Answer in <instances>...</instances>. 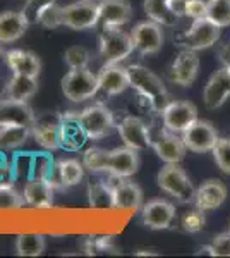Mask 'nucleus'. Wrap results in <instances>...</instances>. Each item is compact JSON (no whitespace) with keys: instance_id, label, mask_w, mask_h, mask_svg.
Segmentation results:
<instances>
[{"instance_id":"15","label":"nucleus","mask_w":230,"mask_h":258,"mask_svg":"<svg viewBox=\"0 0 230 258\" xmlns=\"http://www.w3.org/2000/svg\"><path fill=\"white\" fill-rule=\"evenodd\" d=\"M198 73H199V57L196 53V50L184 48L174 59L172 66H170L169 78L175 85L187 88V86H191L196 81Z\"/></svg>"},{"instance_id":"27","label":"nucleus","mask_w":230,"mask_h":258,"mask_svg":"<svg viewBox=\"0 0 230 258\" xmlns=\"http://www.w3.org/2000/svg\"><path fill=\"white\" fill-rule=\"evenodd\" d=\"M58 117H36L31 126V136L45 150H57L58 145Z\"/></svg>"},{"instance_id":"35","label":"nucleus","mask_w":230,"mask_h":258,"mask_svg":"<svg viewBox=\"0 0 230 258\" xmlns=\"http://www.w3.org/2000/svg\"><path fill=\"white\" fill-rule=\"evenodd\" d=\"M23 193H19L14 184H11L9 181H0V210L19 209L23 207Z\"/></svg>"},{"instance_id":"29","label":"nucleus","mask_w":230,"mask_h":258,"mask_svg":"<svg viewBox=\"0 0 230 258\" xmlns=\"http://www.w3.org/2000/svg\"><path fill=\"white\" fill-rule=\"evenodd\" d=\"M88 200H90L91 209H96V210L115 209L112 188L107 181H98V182L90 184V188H88Z\"/></svg>"},{"instance_id":"32","label":"nucleus","mask_w":230,"mask_h":258,"mask_svg":"<svg viewBox=\"0 0 230 258\" xmlns=\"http://www.w3.org/2000/svg\"><path fill=\"white\" fill-rule=\"evenodd\" d=\"M47 241L41 234H21L16 239V253L19 256H40L43 255Z\"/></svg>"},{"instance_id":"17","label":"nucleus","mask_w":230,"mask_h":258,"mask_svg":"<svg viewBox=\"0 0 230 258\" xmlns=\"http://www.w3.org/2000/svg\"><path fill=\"white\" fill-rule=\"evenodd\" d=\"M230 98V73L225 68L211 74V78L204 85L203 90V102L206 109L215 110L220 109Z\"/></svg>"},{"instance_id":"45","label":"nucleus","mask_w":230,"mask_h":258,"mask_svg":"<svg viewBox=\"0 0 230 258\" xmlns=\"http://www.w3.org/2000/svg\"><path fill=\"white\" fill-rule=\"evenodd\" d=\"M136 255H137V256H146V255H148V256H157L158 253H157V251H153V249H137Z\"/></svg>"},{"instance_id":"28","label":"nucleus","mask_w":230,"mask_h":258,"mask_svg":"<svg viewBox=\"0 0 230 258\" xmlns=\"http://www.w3.org/2000/svg\"><path fill=\"white\" fill-rule=\"evenodd\" d=\"M38 91V78L24 76V74H14L12 80L4 88L6 98L16 100V102H28Z\"/></svg>"},{"instance_id":"26","label":"nucleus","mask_w":230,"mask_h":258,"mask_svg":"<svg viewBox=\"0 0 230 258\" xmlns=\"http://www.w3.org/2000/svg\"><path fill=\"white\" fill-rule=\"evenodd\" d=\"M29 21L23 11H4L0 12V43H12L24 36L28 31Z\"/></svg>"},{"instance_id":"9","label":"nucleus","mask_w":230,"mask_h":258,"mask_svg":"<svg viewBox=\"0 0 230 258\" xmlns=\"http://www.w3.org/2000/svg\"><path fill=\"white\" fill-rule=\"evenodd\" d=\"M131 38L134 43V50L139 52L141 55H155L163 47V36L162 24L155 23V21L148 19L143 23H137L131 31Z\"/></svg>"},{"instance_id":"14","label":"nucleus","mask_w":230,"mask_h":258,"mask_svg":"<svg viewBox=\"0 0 230 258\" xmlns=\"http://www.w3.org/2000/svg\"><path fill=\"white\" fill-rule=\"evenodd\" d=\"M139 169V155L137 150L129 147H119L114 150H107V167L105 174L119 177H131Z\"/></svg>"},{"instance_id":"22","label":"nucleus","mask_w":230,"mask_h":258,"mask_svg":"<svg viewBox=\"0 0 230 258\" xmlns=\"http://www.w3.org/2000/svg\"><path fill=\"white\" fill-rule=\"evenodd\" d=\"M53 191L55 188L48 179L29 177L23 191L24 203L33 209H50L53 205Z\"/></svg>"},{"instance_id":"7","label":"nucleus","mask_w":230,"mask_h":258,"mask_svg":"<svg viewBox=\"0 0 230 258\" xmlns=\"http://www.w3.org/2000/svg\"><path fill=\"white\" fill-rule=\"evenodd\" d=\"M220 31H221V28L213 24L210 19H206V18L196 19V21H192V26L189 30L181 33V35L175 38V43L182 48L196 50V52H198V50L213 47V45L220 40Z\"/></svg>"},{"instance_id":"36","label":"nucleus","mask_w":230,"mask_h":258,"mask_svg":"<svg viewBox=\"0 0 230 258\" xmlns=\"http://www.w3.org/2000/svg\"><path fill=\"white\" fill-rule=\"evenodd\" d=\"M53 6H57V0H26L23 14L26 16L29 24H40L41 16Z\"/></svg>"},{"instance_id":"41","label":"nucleus","mask_w":230,"mask_h":258,"mask_svg":"<svg viewBox=\"0 0 230 258\" xmlns=\"http://www.w3.org/2000/svg\"><path fill=\"white\" fill-rule=\"evenodd\" d=\"M182 229L186 232H199L203 231L204 224H206V219H204V210L201 209H192L189 212L182 215Z\"/></svg>"},{"instance_id":"43","label":"nucleus","mask_w":230,"mask_h":258,"mask_svg":"<svg viewBox=\"0 0 230 258\" xmlns=\"http://www.w3.org/2000/svg\"><path fill=\"white\" fill-rule=\"evenodd\" d=\"M167 4H169V9L177 18H182L184 12H186V0H167Z\"/></svg>"},{"instance_id":"1","label":"nucleus","mask_w":230,"mask_h":258,"mask_svg":"<svg viewBox=\"0 0 230 258\" xmlns=\"http://www.w3.org/2000/svg\"><path fill=\"white\" fill-rule=\"evenodd\" d=\"M127 73L129 81H131V88H134L149 103V107L155 112H160L162 114V110L167 107V103L172 100L165 85H163V81L148 68L139 64L129 66Z\"/></svg>"},{"instance_id":"16","label":"nucleus","mask_w":230,"mask_h":258,"mask_svg":"<svg viewBox=\"0 0 230 258\" xmlns=\"http://www.w3.org/2000/svg\"><path fill=\"white\" fill-rule=\"evenodd\" d=\"M88 136L79 120V112H67L62 114L58 120V145L60 148L76 152L86 143Z\"/></svg>"},{"instance_id":"40","label":"nucleus","mask_w":230,"mask_h":258,"mask_svg":"<svg viewBox=\"0 0 230 258\" xmlns=\"http://www.w3.org/2000/svg\"><path fill=\"white\" fill-rule=\"evenodd\" d=\"M64 60L69 66V69H83L90 64L91 53L85 47H69L64 53Z\"/></svg>"},{"instance_id":"18","label":"nucleus","mask_w":230,"mask_h":258,"mask_svg":"<svg viewBox=\"0 0 230 258\" xmlns=\"http://www.w3.org/2000/svg\"><path fill=\"white\" fill-rule=\"evenodd\" d=\"M151 147L158 155V159L163 160L165 164H181L187 152L182 136H179L177 133L167 131V129H163L160 136L151 143Z\"/></svg>"},{"instance_id":"39","label":"nucleus","mask_w":230,"mask_h":258,"mask_svg":"<svg viewBox=\"0 0 230 258\" xmlns=\"http://www.w3.org/2000/svg\"><path fill=\"white\" fill-rule=\"evenodd\" d=\"M199 253H206L211 256H230V231L216 234L208 246L199 249Z\"/></svg>"},{"instance_id":"6","label":"nucleus","mask_w":230,"mask_h":258,"mask_svg":"<svg viewBox=\"0 0 230 258\" xmlns=\"http://www.w3.org/2000/svg\"><path fill=\"white\" fill-rule=\"evenodd\" d=\"M62 93L70 102H85L93 98L98 93V78L88 68L69 69V73L62 78Z\"/></svg>"},{"instance_id":"20","label":"nucleus","mask_w":230,"mask_h":258,"mask_svg":"<svg viewBox=\"0 0 230 258\" xmlns=\"http://www.w3.org/2000/svg\"><path fill=\"white\" fill-rule=\"evenodd\" d=\"M85 177V165L78 159H62L52 169L48 181L53 188H72Z\"/></svg>"},{"instance_id":"13","label":"nucleus","mask_w":230,"mask_h":258,"mask_svg":"<svg viewBox=\"0 0 230 258\" xmlns=\"http://www.w3.org/2000/svg\"><path fill=\"white\" fill-rule=\"evenodd\" d=\"M110 176L112 195H114V207L115 209H131V210H141L143 207V189L132 181H127V177Z\"/></svg>"},{"instance_id":"47","label":"nucleus","mask_w":230,"mask_h":258,"mask_svg":"<svg viewBox=\"0 0 230 258\" xmlns=\"http://www.w3.org/2000/svg\"><path fill=\"white\" fill-rule=\"evenodd\" d=\"M0 93H2V90H0Z\"/></svg>"},{"instance_id":"37","label":"nucleus","mask_w":230,"mask_h":258,"mask_svg":"<svg viewBox=\"0 0 230 258\" xmlns=\"http://www.w3.org/2000/svg\"><path fill=\"white\" fill-rule=\"evenodd\" d=\"M86 255H96V253H119L115 241L112 236H98V238H88L83 244Z\"/></svg>"},{"instance_id":"42","label":"nucleus","mask_w":230,"mask_h":258,"mask_svg":"<svg viewBox=\"0 0 230 258\" xmlns=\"http://www.w3.org/2000/svg\"><path fill=\"white\" fill-rule=\"evenodd\" d=\"M184 16L192 21L206 18V0H186V12Z\"/></svg>"},{"instance_id":"3","label":"nucleus","mask_w":230,"mask_h":258,"mask_svg":"<svg viewBox=\"0 0 230 258\" xmlns=\"http://www.w3.org/2000/svg\"><path fill=\"white\" fill-rule=\"evenodd\" d=\"M158 186L169 197L177 200L179 203H192L196 197V189L192 186L189 176L179 164H165L158 172Z\"/></svg>"},{"instance_id":"34","label":"nucleus","mask_w":230,"mask_h":258,"mask_svg":"<svg viewBox=\"0 0 230 258\" xmlns=\"http://www.w3.org/2000/svg\"><path fill=\"white\" fill-rule=\"evenodd\" d=\"M83 165L93 174H105L107 167V150L93 147L83 153Z\"/></svg>"},{"instance_id":"11","label":"nucleus","mask_w":230,"mask_h":258,"mask_svg":"<svg viewBox=\"0 0 230 258\" xmlns=\"http://www.w3.org/2000/svg\"><path fill=\"white\" fill-rule=\"evenodd\" d=\"M175 220V207L169 200L155 198L141 207V222L153 231L169 229Z\"/></svg>"},{"instance_id":"30","label":"nucleus","mask_w":230,"mask_h":258,"mask_svg":"<svg viewBox=\"0 0 230 258\" xmlns=\"http://www.w3.org/2000/svg\"><path fill=\"white\" fill-rule=\"evenodd\" d=\"M144 12L149 19L162 24V26H174L179 19L169 9L167 0H144Z\"/></svg>"},{"instance_id":"10","label":"nucleus","mask_w":230,"mask_h":258,"mask_svg":"<svg viewBox=\"0 0 230 258\" xmlns=\"http://www.w3.org/2000/svg\"><path fill=\"white\" fill-rule=\"evenodd\" d=\"M216 127L208 120H194L186 131L182 133V141L189 152L194 153H208L211 152L215 143L218 141Z\"/></svg>"},{"instance_id":"46","label":"nucleus","mask_w":230,"mask_h":258,"mask_svg":"<svg viewBox=\"0 0 230 258\" xmlns=\"http://www.w3.org/2000/svg\"><path fill=\"white\" fill-rule=\"evenodd\" d=\"M2 59H6V50H4L2 43H0V60H2Z\"/></svg>"},{"instance_id":"23","label":"nucleus","mask_w":230,"mask_h":258,"mask_svg":"<svg viewBox=\"0 0 230 258\" xmlns=\"http://www.w3.org/2000/svg\"><path fill=\"white\" fill-rule=\"evenodd\" d=\"M98 4L103 28H120L132 18V6L129 0H98Z\"/></svg>"},{"instance_id":"5","label":"nucleus","mask_w":230,"mask_h":258,"mask_svg":"<svg viewBox=\"0 0 230 258\" xmlns=\"http://www.w3.org/2000/svg\"><path fill=\"white\" fill-rule=\"evenodd\" d=\"M132 52H134V43L131 35H127L120 28H103V31L100 33V55L103 57L105 64H120Z\"/></svg>"},{"instance_id":"33","label":"nucleus","mask_w":230,"mask_h":258,"mask_svg":"<svg viewBox=\"0 0 230 258\" xmlns=\"http://www.w3.org/2000/svg\"><path fill=\"white\" fill-rule=\"evenodd\" d=\"M206 19L218 28L230 26V0H206Z\"/></svg>"},{"instance_id":"44","label":"nucleus","mask_w":230,"mask_h":258,"mask_svg":"<svg viewBox=\"0 0 230 258\" xmlns=\"http://www.w3.org/2000/svg\"><path fill=\"white\" fill-rule=\"evenodd\" d=\"M218 55H220V60H221V64H223V68L230 73V43L221 45L218 48Z\"/></svg>"},{"instance_id":"24","label":"nucleus","mask_w":230,"mask_h":258,"mask_svg":"<svg viewBox=\"0 0 230 258\" xmlns=\"http://www.w3.org/2000/svg\"><path fill=\"white\" fill-rule=\"evenodd\" d=\"M227 186L218 179H208L204 181L198 189H196L194 203L198 209L201 210H216L218 207L223 205V202L227 200Z\"/></svg>"},{"instance_id":"12","label":"nucleus","mask_w":230,"mask_h":258,"mask_svg":"<svg viewBox=\"0 0 230 258\" xmlns=\"http://www.w3.org/2000/svg\"><path fill=\"white\" fill-rule=\"evenodd\" d=\"M117 133H119L120 140L124 141L125 147L132 150H146L151 147V135H149V127L144 120L139 117H124L117 124Z\"/></svg>"},{"instance_id":"38","label":"nucleus","mask_w":230,"mask_h":258,"mask_svg":"<svg viewBox=\"0 0 230 258\" xmlns=\"http://www.w3.org/2000/svg\"><path fill=\"white\" fill-rule=\"evenodd\" d=\"M213 159L223 174L230 176V138H218L211 150Z\"/></svg>"},{"instance_id":"4","label":"nucleus","mask_w":230,"mask_h":258,"mask_svg":"<svg viewBox=\"0 0 230 258\" xmlns=\"http://www.w3.org/2000/svg\"><path fill=\"white\" fill-rule=\"evenodd\" d=\"M79 120L85 129L88 140H103L112 135V131L117 129L115 119L112 110L105 103L96 102L93 105L86 107L83 112H79Z\"/></svg>"},{"instance_id":"19","label":"nucleus","mask_w":230,"mask_h":258,"mask_svg":"<svg viewBox=\"0 0 230 258\" xmlns=\"http://www.w3.org/2000/svg\"><path fill=\"white\" fill-rule=\"evenodd\" d=\"M96 78L100 90L108 97H117L131 86L127 68H122L120 64H105L96 74Z\"/></svg>"},{"instance_id":"21","label":"nucleus","mask_w":230,"mask_h":258,"mask_svg":"<svg viewBox=\"0 0 230 258\" xmlns=\"http://www.w3.org/2000/svg\"><path fill=\"white\" fill-rule=\"evenodd\" d=\"M36 119L28 102H16L11 98L0 100V126H26L31 127Z\"/></svg>"},{"instance_id":"25","label":"nucleus","mask_w":230,"mask_h":258,"mask_svg":"<svg viewBox=\"0 0 230 258\" xmlns=\"http://www.w3.org/2000/svg\"><path fill=\"white\" fill-rule=\"evenodd\" d=\"M6 64L14 74L38 78L41 73V60L36 53L23 48H12L6 52Z\"/></svg>"},{"instance_id":"8","label":"nucleus","mask_w":230,"mask_h":258,"mask_svg":"<svg viewBox=\"0 0 230 258\" xmlns=\"http://www.w3.org/2000/svg\"><path fill=\"white\" fill-rule=\"evenodd\" d=\"M162 120L167 131L182 135L194 120H198V109L192 102L170 100L165 109L162 110Z\"/></svg>"},{"instance_id":"48","label":"nucleus","mask_w":230,"mask_h":258,"mask_svg":"<svg viewBox=\"0 0 230 258\" xmlns=\"http://www.w3.org/2000/svg\"><path fill=\"white\" fill-rule=\"evenodd\" d=\"M228 231H230V229H228Z\"/></svg>"},{"instance_id":"2","label":"nucleus","mask_w":230,"mask_h":258,"mask_svg":"<svg viewBox=\"0 0 230 258\" xmlns=\"http://www.w3.org/2000/svg\"><path fill=\"white\" fill-rule=\"evenodd\" d=\"M58 26L83 31L93 30L100 23V4L98 0H79L57 11Z\"/></svg>"},{"instance_id":"31","label":"nucleus","mask_w":230,"mask_h":258,"mask_svg":"<svg viewBox=\"0 0 230 258\" xmlns=\"http://www.w3.org/2000/svg\"><path fill=\"white\" fill-rule=\"evenodd\" d=\"M31 136V127L26 126H0V148L14 150L23 147Z\"/></svg>"}]
</instances>
